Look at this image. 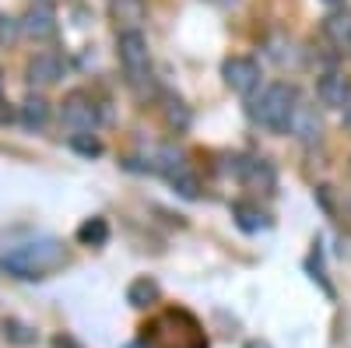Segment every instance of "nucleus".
Here are the masks:
<instances>
[{"label": "nucleus", "instance_id": "1", "mask_svg": "<svg viewBox=\"0 0 351 348\" xmlns=\"http://www.w3.org/2000/svg\"><path fill=\"white\" fill-rule=\"evenodd\" d=\"M64 260H67L64 243L53 240V236H43V240H32V243L11 246L4 257H0V268H4L11 278L36 281V278H46L49 271H56Z\"/></svg>", "mask_w": 351, "mask_h": 348}, {"label": "nucleus", "instance_id": "2", "mask_svg": "<svg viewBox=\"0 0 351 348\" xmlns=\"http://www.w3.org/2000/svg\"><path fill=\"white\" fill-rule=\"evenodd\" d=\"M148 348H208V334L200 331L190 310H165L152 324H144Z\"/></svg>", "mask_w": 351, "mask_h": 348}, {"label": "nucleus", "instance_id": "3", "mask_svg": "<svg viewBox=\"0 0 351 348\" xmlns=\"http://www.w3.org/2000/svg\"><path fill=\"white\" fill-rule=\"evenodd\" d=\"M295 113H299L295 89L285 84V81H274V84H267V89L260 92V99L253 106V120L260 127L274 130V134H288L291 124H295Z\"/></svg>", "mask_w": 351, "mask_h": 348}, {"label": "nucleus", "instance_id": "4", "mask_svg": "<svg viewBox=\"0 0 351 348\" xmlns=\"http://www.w3.org/2000/svg\"><path fill=\"white\" fill-rule=\"evenodd\" d=\"M116 53H120V64H123V71L134 84H141L144 78H148V39H144V32H137V28L120 32Z\"/></svg>", "mask_w": 351, "mask_h": 348}, {"label": "nucleus", "instance_id": "5", "mask_svg": "<svg viewBox=\"0 0 351 348\" xmlns=\"http://www.w3.org/2000/svg\"><path fill=\"white\" fill-rule=\"evenodd\" d=\"M60 124L71 127L74 134H88L95 130L99 124V106L88 92H71L64 102H60Z\"/></svg>", "mask_w": 351, "mask_h": 348}, {"label": "nucleus", "instance_id": "6", "mask_svg": "<svg viewBox=\"0 0 351 348\" xmlns=\"http://www.w3.org/2000/svg\"><path fill=\"white\" fill-rule=\"evenodd\" d=\"M221 78L236 95H250L260 84V64L253 60V56H228V60L221 64Z\"/></svg>", "mask_w": 351, "mask_h": 348}, {"label": "nucleus", "instance_id": "7", "mask_svg": "<svg viewBox=\"0 0 351 348\" xmlns=\"http://www.w3.org/2000/svg\"><path fill=\"white\" fill-rule=\"evenodd\" d=\"M25 78H28V84H39V89L56 84L64 78V60L56 53H36L32 60H28V67H25Z\"/></svg>", "mask_w": 351, "mask_h": 348}, {"label": "nucleus", "instance_id": "8", "mask_svg": "<svg viewBox=\"0 0 351 348\" xmlns=\"http://www.w3.org/2000/svg\"><path fill=\"white\" fill-rule=\"evenodd\" d=\"M316 99L324 102L327 109H344L351 102V81L344 74H337V71L324 74L316 81Z\"/></svg>", "mask_w": 351, "mask_h": 348}, {"label": "nucleus", "instance_id": "9", "mask_svg": "<svg viewBox=\"0 0 351 348\" xmlns=\"http://www.w3.org/2000/svg\"><path fill=\"white\" fill-rule=\"evenodd\" d=\"M21 28L32 39H49L53 32H56V11L49 8V4H36V8H28V14H25V21H21Z\"/></svg>", "mask_w": 351, "mask_h": 348}, {"label": "nucleus", "instance_id": "10", "mask_svg": "<svg viewBox=\"0 0 351 348\" xmlns=\"http://www.w3.org/2000/svg\"><path fill=\"white\" fill-rule=\"evenodd\" d=\"M324 32H327V39H330L337 49H348V46H351V11H334V14H327Z\"/></svg>", "mask_w": 351, "mask_h": 348}, {"label": "nucleus", "instance_id": "11", "mask_svg": "<svg viewBox=\"0 0 351 348\" xmlns=\"http://www.w3.org/2000/svg\"><path fill=\"white\" fill-rule=\"evenodd\" d=\"M46 120H49V102L43 95H28L21 102V124L28 130H39V127H46Z\"/></svg>", "mask_w": 351, "mask_h": 348}, {"label": "nucleus", "instance_id": "12", "mask_svg": "<svg viewBox=\"0 0 351 348\" xmlns=\"http://www.w3.org/2000/svg\"><path fill=\"white\" fill-rule=\"evenodd\" d=\"M232 218H236V225L243 232H260V229H267V215H263L260 208L246 205V200H236L232 205Z\"/></svg>", "mask_w": 351, "mask_h": 348}, {"label": "nucleus", "instance_id": "13", "mask_svg": "<svg viewBox=\"0 0 351 348\" xmlns=\"http://www.w3.org/2000/svg\"><path fill=\"white\" fill-rule=\"evenodd\" d=\"M77 243H81V246H106V243H109V222L99 218V215L88 218V222H81Z\"/></svg>", "mask_w": 351, "mask_h": 348}, {"label": "nucleus", "instance_id": "14", "mask_svg": "<svg viewBox=\"0 0 351 348\" xmlns=\"http://www.w3.org/2000/svg\"><path fill=\"white\" fill-rule=\"evenodd\" d=\"M155 299H158V281H152V278H134V281L127 285V303H130V306L144 310V306H152Z\"/></svg>", "mask_w": 351, "mask_h": 348}, {"label": "nucleus", "instance_id": "15", "mask_svg": "<svg viewBox=\"0 0 351 348\" xmlns=\"http://www.w3.org/2000/svg\"><path fill=\"white\" fill-rule=\"evenodd\" d=\"M165 180H169V183H172L176 190H180L183 197H190V200H193V197L200 194V183H197V176H193V169H190L186 162H183L180 169H172V172H169Z\"/></svg>", "mask_w": 351, "mask_h": 348}, {"label": "nucleus", "instance_id": "16", "mask_svg": "<svg viewBox=\"0 0 351 348\" xmlns=\"http://www.w3.org/2000/svg\"><path fill=\"white\" fill-rule=\"evenodd\" d=\"M71 148L84 159H99L102 155V141L92 137V134H71Z\"/></svg>", "mask_w": 351, "mask_h": 348}, {"label": "nucleus", "instance_id": "17", "mask_svg": "<svg viewBox=\"0 0 351 348\" xmlns=\"http://www.w3.org/2000/svg\"><path fill=\"white\" fill-rule=\"evenodd\" d=\"M18 32H21V21L18 18H11V14H0V43H14L18 39Z\"/></svg>", "mask_w": 351, "mask_h": 348}, {"label": "nucleus", "instance_id": "18", "mask_svg": "<svg viewBox=\"0 0 351 348\" xmlns=\"http://www.w3.org/2000/svg\"><path fill=\"white\" fill-rule=\"evenodd\" d=\"M8 338H11L14 345H32V341H36V334L28 331L21 321H8Z\"/></svg>", "mask_w": 351, "mask_h": 348}, {"label": "nucleus", "instance_id": "19", "mask_svg": "<svg viewBox=\"0 0 351 348\" xmlns=\"http://www.w3.org/2000/svg\"><path fill=\"white\" fill-rule=\"evenodd\" d=\"M53 348H77V345H74L67 334H60V338H53Z\"/></svg>", "mask_w": 351, "mask_h": 348}, {"label": "nucleus", "instance_id": "20", "mask_svg": "<svg viewBox=\"0 0 351 348\" xmlns=\"http://www.w3.org/2000/svg\"><path fill=\"white\" fill-rule=\"evenodd\" d=\"M344 127H348V130H351V102H348V106H344Z\"/></svg>", "mask_w": 351, "mask_h": 348}, {"label": "nucleus", "instance_id": "21", "mask_svg": "<svg viewBox=\"0 0 351 348\" xmlns=\"http://www.w3.org/2000/svg\"><path fill=\"white\" fill-rule=\"evenodd\" d=\"M246 348H271L267 341H246Z\"/></svg>", "mask_w": 351, "mask_h": 348}, {"label": "nucleus", "instance_id": "22", "mask_svg": "<svg viewBox=\"0 0 351 348\" xmlns=\"http://www.w3.org/2000/svg\"><path fill=\"white\" fill-rule=\"evenodd\" d=\"M324 4H330V8H337V4H344V0H324Z\"/></svg>", "mask_w": 351, "mask_h": 348}, {"label": "nucleus", "instance_id": "23", "mask_svg": "<svg viewBox=\"0 0 351 348\" xmlns=\"http://www.w3.org/2000/svg\"><path fill=\"white\" fill-rule=\"evenodd\" d=\"M0 99H4V74H0Z\"/></svg>", "mask_w": 351, "mask_h": 348}, {"label": "nucleus", "instance_id": "24", "mask_svg": "<svg viewBox=\"0 0 351 348\" xmlns=\"http://www.w3.org/2000/svg\"><path fill=\"white\" fill-rule=\"evenodd\" d=\"M127 348H137V345H127Z\"/></svg>", "mask_w": 351, "mask_h": 348}, {"label": "nucleus", "instance_id": "25", "mask_svg": "<svg viewBox=\"0 0 351 348\" xmlns=\"http://www.w3.org/2000/svg\"><path fill=\"white\" fill-rule=\"evenodd\" d=\"M348 53H351V46H348Z\"/></svg>", "mask_w": 351, "mask_h": 348}]
</instances>
